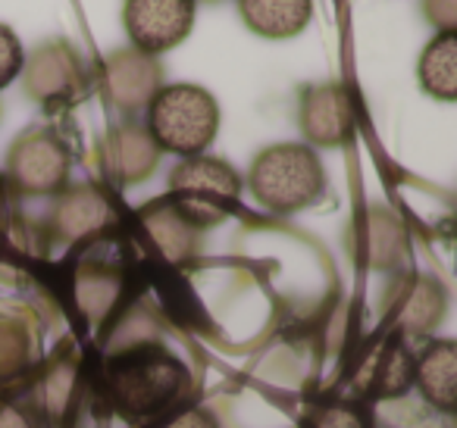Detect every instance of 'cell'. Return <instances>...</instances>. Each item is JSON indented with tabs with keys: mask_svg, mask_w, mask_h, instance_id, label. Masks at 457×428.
<instances>
[{
	"mask_svg": "<svg viewBox=\"0 0 457 428\" xmlns=\"http://www.w3.org/2000/svg\"><path fill=\"white\" fill-rule=\"evenodd\" d=\"M220 107L210 91L197 85H170L151 97L147 132L157 147L179 157H201L216 138Z\"/></svg>",
	"mask_w": 457,
	"mask_h": 428,
	"instance_id": "1",
	"label": "cell"
},
{
	"mask_svg": "<svg viewBox=\"0 0 457 428\" xmlns=\"http://www.w3.org/2000/svg\"><path fill=\"white\" fill-rule=\"evenodd\" d=\"M248 185L270 213H298L323 194L326 172L307 144H273L254 160Z\"/></svg>",
	"mask_w": 457,
	"mask_h": 428,
	"instance_id": "2",
	"label": "cell"
},
{
	"mask_svg": "<svg viewBox=\"0 0 457 428\" xmlns=\"http://www.w3.org/2000/svg\"><path fill=\"white\" fill-rule=\"evenodd\" d=\"M170 191L179 213L191 222H220L228 210H236L242 197V178L232 166L213 157H188L170 176Z\"/></svg>",
	"mask_w": 457,
	"mask_h": 428,
	"instance_id": "3",
	"label": "cell"
},
{
	"mask_svg": "<svg viewBox=\"0 0 457 428\" xmlns=\"http://www.w3.org/2000/svg\"><path fill=\"white\" fill-rule=\"evenodd\" d=\"M185 369L170 353H129L110 372V394L126 413L147 416L172 400L182 388Z\"/></svg>",
	"mask_w": 457,
	"mask_h": 428,
	"instance_id": "4",
	"label": "cell"
},
{
	"mask_svg": "<svg viewBox=\"0 0 457 428\" xmlns=\"http://www.w3.org/2000/svg\"><path fill=\"white\" fill-rule=\"evenodd\" d=\"M122 22L138 51L163 54L188 38L195 26V0H126Z\"/></svg>",
	"mask_w": 457,
	"mask_h": 428,
	"instance_id": "5",
	"label": "cell"
},
{
	"mask_svg": "<svg viewBox=\"0 0 457 428\" xmlns=\"http://www.w3.org/2000/svg\"><path fill=\"white\" fill-rule=\"evenodd\" d=\"M301 128L313 144H342L354 128V107L342 85L313 88L301 107Z\"/></svg>",
	"mask_w": 457,
	"mask_h": 428,
	"instance_id": "6",
	"label": "cell"
},
{
	"mask_svg": "<svg viewBox=\"0 0 457 428\" xmlns=\"http://www.w3.org/2000/svg\"><path fill=\"white\" fill-rule=\"evenodd\" d=\"M413 384L442 413H451L457 403V344L454 341H432L413 359Z\"/></svg>",
	"mask_w": 457,
	"mask_h": 428,
	"instance_id": "7",
	"label": "cell"
},
{
	"mask_svg": "<svg viewBox=\"0 0 457 428\" xmlns=\"http://www.w3.org/2000/svg\"><path fill=\"white\" fill-rule=\"evenodd\" d=\"M245 26L261 38H295L307 29L313 13L311 0H238Z\"/></svg>",
	"mask_w": 457,
	"mask_h": 428,
	"instance_id": "8",
	"label": "cell"
},
{
	"mask_svg": "<svg viewBox=\"0 0 457 428\" xmlns=\"http://www.w3.org/2000/svg\"><path fill=\"white\" fill-rule=\"evenodd\" d=\"M420 85L429 97L436 101H457V35L451 32H438L436 38L426 45L423 57L417 66Z\"/></svg>",
	"mask_w": 457,
	"mask_h": 428,
	"instance_id": "9",
	"label": "cell"
},
{
	"mask_svg": "<svg viewBox=\"0 0 457 428\" xmlns=\"http://www.w3.org/2000/svg\"><path fill=\"white\" fill-rule=\"evenodd\" d=\"M413 384V359L411 353H404L401 347H388L382 353V372H379V391L382 397H395L401 391H407Z\"/></svg>",
	"mask_w": 457,
	"mask_h": 428,
	"instance_id": "10",
	"label": "cell"
},
{
	"mask_svg": "<svg viewBox=\"0 0 457 428\" xmlns=\"http://www.w3.org/2000/svg\"><path fill=\"white\" fill-rule=\"evenodd\" d=\"M22 45L13 35V29L0 26V91L7 88L22 70Z\"/></svg>",
	"mask_w": 457,
	"mask_h": 428,
	"instance_id": "11",
	"label": "cell"
},
{
	"mask_svg": "<svg viewBox=\"0 0 457 428\" xmlns=\"http://www.w3.org/2000/svg\"><path fill=\"white\" fill-rule=\"evenodd\" d=\"M313 428H363V422H361V416H357L354 409L329 407V409H323V413L317 416Z\"/></svg>",
	"mask_w": 457,
	"mask_h": 428,
	"instance_id": "12",
	"label": "cell"
},
{
	"mask_svg": "<svg viewBox=\"0 0 457 428\" xmlns=\"http://www.w3.org/2000/svg\"><path fill=\"white\" fill-rule=\"evenodd\" d=\"M163 428H220V425H216V419H213V413H210V409L188 407V409H182L179 416H172Z\"/></svg>",
	"mask_w": 457,
	"mask_h": 428,
	"instance_id": "13",
	"label": "cell"
},
{
	"mask_svg": "<svg viewBox=\"0 0 457 428\" xmlns=\"http://www.w3.org/2000/svg\"><path fill=\"white\" fill-rule=\"evenodd\" d=\"M0 428H29V425L16 409H4V413H0Z\"/></svg>",
	"mask_w": 457,
	"mask_h": 428,
	"instance_id": "14",
	"label": "cell"
}]
</instances>
